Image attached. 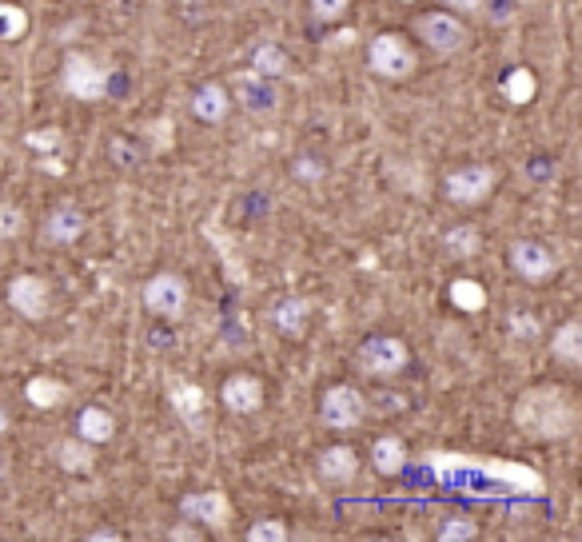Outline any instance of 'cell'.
<instances>
[{
	"instance_id": "29",
	"label": "cell",
	"mask_w": 582,
	"mask_h": 542,
	"mask_svg": "<svg viewBox=\"0 0 582 542\" xmlns=\"http://www.w3.org/2000/svg\"><path fill=\"white\" fill-rule=\"evenodd\" d=\"M435 539L439 542H471V539H479V523H475V519L455 515V519H447V523L435 531Z\"/></svg>"
},
{
	"instance_id": "22",
	"label": "cell",
	"mask_w": 582,
	"mask_h": 542,
	"mask_svg": "<svg viewBox=\"0 0 582 542\" xmlns=\"http://www.w3.org/2000/svg\"><path fill=\"white\" fill-rule=\"evenodd\" d=\"M551 355L563 367H582V323L579 319H563L551 331Z\"/></svg>"
},
{
	"instance_id": "26",
	"label": "cell",
	"mask_w": 582,
	"mask_h": 542,
	"mask_svg": "<svg viewBox=\"0 0 582 542\" xmlns=\"http://www.w3.org/2000/svg\"><path fill=\"white\" fill-rule=\"evenodd\" d=\"M28 232V212L16 204V200H4L0 196V244H12Z\"/></svg>"
},
{
	"instance_id": "6",
	"label": "cell",
	"mask_w": 582,
	"mask_h": 542,
	"mask_svg": "<svg viewBox=\"0 0 582 542\" xmlns=\"http://www.w3.org/2000/svg\"><path fill=\"white\" fill-rule=\"evenodd\" d=\"M140 299L148 307V315L164 319V323H180L188 315V303H192V287L180 271H156L140 283Z\"/></svg>"
},
{
	"instance_id": "30",
	"label": "cell",
	"mask_w": 582,
	"mask_h": 542,
	"mask_svg": "<svg viewBox=\"0 0 582 542\" xmlns=\"http://www.w3.org/2000/svg\"><path fill=\"white\" fill-rule=\"evenodd\" d=\"M503 88H507L511 104H527V100L535 96V76H531L527 68H511V76L503 80Z\"/></svg>"
},
{
	"instance_id": "13",
	"label": "cell",
	"mask_w": 582,
	"mask_h": 542,
	"mask_svg": "<svg viewBox=\"0 0 582 542\" xmlns=\"http://www.w3.org/2000/svg\"><path fill=\"white\" fill-rule=\"evenodd\" d=\"M264 399H268L264 379L252 375V371H232V375L220 383V403H224V411H232V415H240V419L264 411Z\"/></svg>"
},
{
	"instance_id": "27",
	"label": "cell",
	"mask_w": 582,
	"mask_h": 542,
	"mask_svg": "<svg viewBox=\"0 0 582 542\" xmlns=\"http://www.w3.org/2000/svg\"><path fill=\"white\" fill-rule=\"evenodd\" d=\"M523 176H527V184H535V188H551V184L559 180V160H555V156H531V160L523 164Z\"/></svg>"
},
{
	"instance_id": "25",
	"label": "cell",
	"mask_w": 582,
	"mask_h": 542,
	"mask_svg": "<svg viewBox=\"0 0 582 542\" xmlns=\"http://www.w3.org/2000/svg\"><path fill=\"white\" fill-rule=\"evenodd\" d=\"M479 228L475 224H459V228H451L447 236H443V248L455 256V260H475L479 256Z\"/></svg>"
},
{
	"instance_id": "19",
	"label": "cell",
	"mask_w": 582,
	"mask_h": 542,
	"mask_svg": "<svg viewBox=\"0 0 582 542\" xmlns=\"http://www.w3.org/2000/svg\"><path fill=\"white\" fill-rule=\"evenodd\" d=\"M116 431H120V423H116V415H112L108 407L88 403V407H80V411H76V435H80L84 443L104 447V443H112V439H116Z\"/></svg>"
},
{
	"instance_id": "9",
	"label": "cell",
	"mask_w": 582,
	"mask_h": 542,
	"mask_svg": "<svg viewBox=\"0 0 582 542\" xmlns=\"http://www.w3.org/2000/svg\"><path fill=\"white\" fill-rule=\"evenodd\" d=\"M319 423L327 431H359L367 423V395L355 383H331L319 395Z\"/></svg>"
},
{
	"instance_id": "5",
	"label": "cell",
	"mask_w": 582,
	"mask_h": 542,
	"mask_svg": "<svg viewBox=\"0 0 582 542\" xmlns=\"http://www.w3.org/2000/svg\"><path fill=\"white\" fill-rule=\"evenodd\" d=\"M228 92H232V104H240V112L252 116L256 124H272L284 112V88H280V80L256 76L252 68L248 72H236Z\"/></svg>"
},
{
	"instance_id": "4",
	"label": "cell",
	"mask_w": 582,
	"mask_h": 542,
	"mask_svg": "<svg viewBox=\"0 0 582 542\" xmlns=\"http://www.w3.org/2000/svg\"><path fill=\"white\" fill-rule=\"evenodd\" d=\"M411 367V347L403 335H367L359 347H355V371L367 375V379H395Z\"/></svg>"
},
{
	"instance_id": "17",
	"label": "cell",
	"mask_w": 582,
	"mask_h": 542,
	"mask_svg": "<svg viewBox=\"0 0 582 542\" xmlns=\"http://www.w3.org/2000/svg\"><path fill=\"white\" fill-rule=\"evenodd\" d=\"M228 112H232V92H228V84L208 80V84H200V88L192 92V116H196L200 124L220 128V124L228 120Z\"/></svg>"
},
{
	"instance_id": "2",
	"label": "cell",
	"mask_w": 582,
	"mask_h": 542,
	"mask_svg": "<svg viewBox=\"0 0 582 542\" xmlns=\"http://www.w3.org/2000/svg\"><path fill=\"white\" fill-rule=\"evenodd\" d=\"M411 32H415V36L423 40V48L435 52V56H459V52L471 48V28H467V20H463L459 12H451V8H427V12H419V16L411 20Z\"/></svg>"
},
{
	"instance_id": "38",
	"label": "cell",
	"mask_w": 582,
	"mask_h": 542,
	"mask_svg": "<svg viewBox=\"0 0 582 542\" xmlns=\"http://www.w3.org/2000/svg\"><path fill=\"white\" fill-rule=\"evenodd\" d=\"M8 431H12V411H8V403L0 399V439H4Z\"/></svg>"
},
{
	"instance_id": "23",
	"label": "cell",
	"mask_w": 582,
	"mask_h": 542,
	"mask_svg": "<svg viewBox=\"0 0 582 542\" xmlns=\"http://www.w3.org/2000/svg\"><path fill=\"white\" fill-rule=\"evenodd\" d=\"M56 463H60L64 471H72V475H84V471L96 467V451H92V443H84L80 435H68V439L56 443Z\"/></svg>"
},
{
	"instance_id": "35",
	"label": "cell",
	"mask_w": 582,
	"mask_h": 542,
	"mask_svg": "<svg viewBox=\"0 0 582 542\" xmlns=\"http://www.w3.org/2000/svg\"><path fill=\"white\" fill-rule=\"evenodd\" d=\"M84 539H92V542H120V539H124V531H116V527H92Z\"/></svg>"
},
{
	"instance_id": "16",
	"label": "cell",
	"mask_w": 582,
	"mask_h": 542,
	"mask_svg": "<svg viewBox=\"0 0 582 542\" xmlns=\"http://www.w3.org/2000/svg\"><path fill=\"white\" fill-rule=\"evenodd\" d=\"M367 459H371V467H375L383 479H399V475L407 471V463H411V451H407V439H403V435L383 431V435L371 439Z\"/></svg>"
},
{
	"instance_id": "7",
	"label": "cell",
	"mask_w": 582,
	"mask_h": 542,
	"mask_svg": "<svg viewBox=\"0 0 582 542\" xmlns=\"http://www.w3.org/2000/svg\"><path fill=\"white\" fill-rule=\"evenodd\" d=\"M4 303L12 315H20L24 323H44L52 315V303H56V291L44 275L36 271H16L8 283H4Z\"/></svg>"
},
{
	"instance_id": "34",
	"label": "cell",
	"mask_w": 582,
	"mask_h": 542,
	"mask_svg": "<svg viewBox=\"0 0 582 542\" xmlns=\"http://www.w3.org/2000/svg\"><path fill=\"white\" fill-rule=\"evenodd\" d=\"M507 323H511V335H519V339H535V335H543V327H539V319H535L531 311H511Z\"/></svg>"
},
{
	"instance_id": "12",
	"label": "cell",
	"mask_w": 582,
	"mask_h": 542,
	"mask_svg": "<svg viewBox=\"0 0 582 542\" xmlns=\"http://www.w3.org/2000/svg\"><path fill=\"white\" fill-rule=\"evenodd\" d=\"M507 268L515 271L523 283H543V279H551L559 271V252L551 244L527 236V240H515L507 248Z\"/></svg>"
},
{
	"instance_id": "14",
	"label": "cell",
	"mask_w": 582,
	"mask_h": 542,
	"mask_svg": "<svg viewBox=\"0 0 582 542\" xmlns=\"http://www.w3.org/2000/svg\"><path fill=\"white\" fill-rule=\"evenodd\" d=\"M363 471V459L351 443H331L315 455V475L327 483V487H351Z\"/></svg>"
},
{
	"instance_id": "1",
	"label": "cell",
	"mask_w": 582,
	"mask_h": 542,
	"mask_svg": "<svg viewBox=\"0 0 582 542\" xmlns=\"http://www.w3.org/2000/svg\"><path fill=\"white\" fill-rule=\"evenodd\" d=\"M367 72L387 80V84H403L419 72V48L411 44L407 32L383 28L367 40Z\"/></svg>"
},
{
	"instance_id": "8",
	"label": "cell",
	"mask_w": 582,
	"mask_h": 542,
	"mask_svg": "<svg viewBox=\"0 0 582 542\" xmlns=\"http://www.w3.org/2000/svg\"><path fill=\"white\" fill-rule=\"evenodd\" d=\"M60 84H64V92H68L72 100L96 104V100L108 96L112 72H108L96 56H88V52H68L64 64H60Z\"/></svg>"
},
{
	"instance_id": "28",
	"label": "cell",
	"mask_w": 582,
	"mask_h": 542,
	"mask_svg": "<svg viewBox=\"0 0 582 542\" xmlns=\"http://www.w3.org/2000/svg\"><path fill=\"white\" fill-rule=\"evenodd\" d=\"M24 395H28L36 407H56V403L64 399V383H56V379H48V375H36V379H28Z\"/></svg>"
},
{
	"instance_id": "20",
	"label": "cell",
	"mask_w": 582,
	"mask_h": 542,
	"mask_svg": "<svg viewBox=\"0 0 582 542\" xmlns=\"http://www.w3.org/2000/svg\"><path fill=\"white\" fill-rule=\"evenodd\" d=\"M104 156H108L112 168H120V172H136V168L148 160V148H144V140L132 136V132H112L108 144H104Z\"/></svg>"
},
{
	"instance_id": "24",
	"label": "cell",
	"mask_w": 582,
	"mask_h": 542,
	"mask_svg": "<svg viewBox=\"0 0 582 542\" xmlns=\"http://www.w3.org/2000/svg\"><path fill=\"white\" fill-rule=\"evenodd\" d=\"M288 172H291V180H295V184L315 188V184H323V180H327L331 164H327V156H319V152H295V156H291Z\"/></svg>"
},
{
	"instance_id": "10",
	"label": "cell",
	"mask_w": 582,
	"mask_h": 542,
	"mask_svg": "<svg viewBox=\"0 0 582 542\" xmlns=\"http://www.w3.org/2000/svg\"><path fill=\"white\" fill-rule=\"evenodd\" d=\"M176 511H180V519L196 523L200 531H216V535L228 531V523H232V499L220 487H204V491L180 495Z\"/></svg>"
},
{
	"instance_id": "3",
	"label": "cell",
	"mask_w": 582,
	"mask_h": 542,
	"mask_svg": "<svg viewBox=\"0 0 582 542\" xmlns=\"http://www.w3.org/2000/svg\"><path fill=\"white\" fill-rule=\"evenodd\" d=\"M499 188V168L495 164H459L439 180V196L455 208H479L495 196Z\"/></svg>"
},
{
	"instance_id": "39",
	"label": "cell",
	"mask_w": 582,
	"mask_h": 542,
	"mask_svg": "<svg viewBox=\"0 0 582 542\" xmlns=\"http://www.w3.org/2000/svg\"><path fill=\"white\" fill-rule=\"evenodd\" d=\"M4 475H8V463H4V459H0V483H4Z\"/></svg>"
},
{
	"instance_id": "15",
	"label": "cell",
	"mask_w": 582,
	"mask_h": 542,
	"mask_svg": "<svg viewBox=\"0 0 582 542\" xmlns=\"http://www.w3.org/2000/svg\"><path fill=\"white\" fill-rule=\"evenodd\" d=\"M311 315H315V303L307 299V295H299V291H288V295H280L276 303H272V311H268V319H272V327L284 335V339H307V331H311Z\"/></svg>"
},
{
	"instance_id": "32",
	"label": "cell",
	"mask_w": 582,
	"mask_h": 542,
	"mask_svg": "<svg viewBox=\"0 0 582 542\" xmlns=\"http://www.w3.org/2000/svg\"><path fill=\"white\" fill-rule=\"evenodd\" d=\"M351 0H307V12L319 20V24H339L347 16Z\"/></svg>"
},
{
	"instance_id": "40",
	"label": "cell",
	"mask_w": 582,
	"mask_h": 542,
	"mask_svg": "<svg viewBox=\"0 0 582 542\" xmlns=\"http://www.w3.org/2000/svg\"><path fill=\"white\" fill-rule=\"evenodd\" d=\"M272 4H284V0H272Z\"/></svg>"
},
{
	"instance_id": "36",
	"label": "cell",
	"mask_w": 582,
	"mask_h": 542,
	"mask_svg": "<svg viewBox=\"0 0 582 542\" xmlns=\"http://www.w3.org/2000/svg\"><path fill=\"white\" fill-rule=\"evenodd\" d=\"M451 12H459V16H475L479 8H483V0H443Z\"/></svg>"
},
{
	"instance_id": "21",
	"label": "cell",
	"mask_w": 582,
	"mask_h": 542,
	"mask_svg": "<svg viewBox=\"0 0 582 542\" xmlns=\"http://www.w3.org/2000/svg\"><path fill=\"white\" fill-rule=\"evenodd\" d=\"M256 76H268V80H284L291 76V52L284 44H276V40H260L256 48H252V64H248Z\"/></svg>"
},
{
	"instance_id": "18",
	"label": "cell",
	"mask_w": 582,
	"mask_h": 542,
	"mask_svg": "<svg viewBox=\"0 0 582 542\" xmlns=\"http://www.w3.org/2000/svg\"><path fill=\"white\" fill-rule=\"evenodd\" d=\"M168 403L188 423V431H204L208 427V399H204L200 387H192L184 379H168Z\"/></svg>"
},
{
	"instance_id": "31",
	"label": "cell",
	"mask_w": 582,
	"mask_h": 542,
	"mask_svg": "<svg viewBox=\"0 0 582 542\" xmlns=\"http://www.w3.org/2000/svg\"><path fill=\"white\" fill-rule=\"evenodd\" d=\"M244 539L248 542H284V539H291V527L284 523V519H260V523L248 527Z\"/></svg>"
},
{
	"instance_id": "33",
	"label": "cell",
	"mask_w": 582,
	"mask_h": 542,
	"mask_svg": "<svg viewBox=\"0 0 582 542\" xmlns=\"http://www.w3.org/2000/svg\"><path fill=\"white\" fill-rule=\"evenodd\" d=\"M24 24H28V16H24L20 8L0 4V40H16V36L24 32Z\"/></svg>"
},
{
	"instance_id": "37",
	"label": "cell",
	"mask_w": 582,
	"mask_h": 542,
	"mask_svg": "<svg viewBox=\"0 0 582 542\" xmlns=\"http://www.w3.org/2000/svg\"><path fill=\"white\" fill-rule=\"evenodd\" d=\"M180 523H184V527H172L168 539H200V527H196V523H188V519H180Z\"/></svg>"
},
{
	"instance_id": "11",
	"label": "cell",
	"mask_w": 582,
	"mask_h": 542,
	"mask_svg": "<svg viewBox=\"0 0 582 542\" xmlns=\"http://www.w3.org/2000/svg\"><path fill=\"white\" fill-rule=\"evenodd\" d=\"M88 212L76 204V200H60V204H52L48 212H44V220H40V240L48 244V248H72V244H80L84 236H88Z\"/></svg>"
}]
</instances>
